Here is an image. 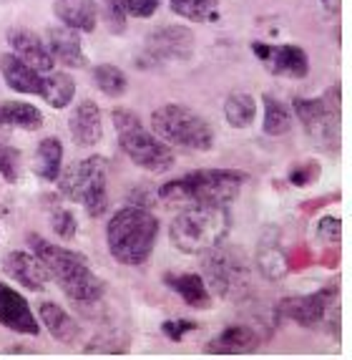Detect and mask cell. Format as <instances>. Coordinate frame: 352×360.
<instances>
[{
	"mask_svg": "<svg viewBox=\"0 0 352 360\" xmlns=\"http://www.w3.org/2000/svg\"><path fill=\"white\" fill-rule=\"evenodd\" d=\"M247 179L249 174L239 169H197L159 186V199L171 207H229L242 192Z\"/></svg>",
	"mask_w": 352,
	"mask_h": 360,
	"instance_id": "1",
	"label": "cell"
},
{
	"mask_svg": "<svg viewBox=\"0 0 352 360\" xmlns=\"http://www.w3.org/2000/svg\"><path fill=\"white\" fill-rule=\"evenodd\" d=\"M159 237V219L141 207L119 210L106 227V247L111 257L126 267H138L151 257Z\"/></svg>",
	"mask_w": 352,
	"mask_h": 360,
	"instance_id": "2",
	"label": "cell"
},
{
	"mask_svg": "<svg viewBox=\"0 0 352 360\" xmlns=\"http://www.w3.org/2000/svg\"><path fill=\"white\" fill-rule=\"evenodd\" d=\"M232 229V212L219 205L184 207V212L171 219V245L184 255H199L209 247H216L227 240Z\"/></svg>",
	"mask_w": 352,
	"mask_h": 360,
	"instance_id": "3",
	"label": "cell"
},
{
	"mask_svg": "<svg viewBox=\"0 0 352 360\" xmlns=\"http://www.w3.org/2000/svg\"><path fill=\"white\" fill-rule=\"evenodd\" d=\"M116 134H119V144L129 159L136 167L146 169L151 174H162L174 167V151L171 146L159 139L154 131L143 127V121L138 119L129 108H116L111 114Z\"/></svg>",
	"mask_w": 352,
	"mask_h": 360,
	"instance_id": "4",
	"label": "cell"
},
{
	"mask_svg": "<svg viewBox=\"0 0 352 360\" xmlns=\"http://www.w3.org/2000/svg\"><path fill=\"white\" fill-rule=\"evenodd\" d=\"M151 131L167 144L191 151H209L214 146V129L209 121L184 103H164L151 114Z\"/></svg>",
	"mask_w": 352,
	"mask_h": 360,
	"instance_id": "5",
	"label": "cell"
},
{
	"mask_svg": "<svg viewBox=\"0 0 352 360\" xmlns=\"http://www.w3.org/2000/svg\"><path fill=\"white\" fill-rule=\"evenodd\" d=\"M224 245V242H221ZM209 247L199 252L202 259V280L211 295L224 300H239L249 290V262L237 247Z\"/></svg>",
	"mask_w": 352,
	"mask_h": 360,
	"instance_id": "6",
	"label": "cell"
},
{
	"mask_svg": "<svg viewBox=\"0 0 352 360\" xmlns=\"http://www.w3.org/2000/svg\"><path fill=\"white\" fill-rule=\"evenodd\" d=\"M60 194L71 202L84 205L91 217H101L108 210V162L103 156H89L73 167L66 169V174L58 176Z\"/></svg>",
	"mask_w": 352,
	"mask_h": 360,
	"instance_id": "7",
	"label": "cell"
},
{
	"mask_svg": "<svg viewBox=\"0 0 352 360\" xmlns=\"http://www.w3.org/2000/svg\"><path fill=\"white\" fill-rule=\"evenodd\" d=\"M340 84L330 86L322 96L317 98H297L294 101V114L302 121L315 144L325 151L340 149V114H342V98Z\"/></svg>",
	"mask_w": 352,
	"mask_h": 360,
	"instance_id": "8",
	"label": "cell"
},
{
	"mask_svg": "<svg viewBox=\"0 0 352 360\" xmlns=\"http://www.w3.org/2000/svg\"><path fill=\"white\" fill-rule=\"evenodd\" d=\"M51 277L78 305H96L103 297V290H106L103 288V280L91 270L86 257H81V255L76 259H71L66 267H60L58 272H53Z\"/></svg>",
	"mask_w": 352,
	"mask_h": 360,
	"instance_id": "9",
	"label": "cell"
},
{
	"mask_svg": "<svg viewBox=\"0 0 352 360\" xmlns=\"http://www.w3.org/2000/svg\"><path fill=\"white\" fill-rule=\"evenodd\" d=\"M146 53L151 60H189L194 53V33L186 25H162L146 36Z\"/></svg>",
	"mask_w": 352,
	"mask_h": 360,
	"instance_id": "10",
	"label": "cell"
},
{
	"mask_svg": "<svg viewBox=\"0 0 352 360\" xmlns=\"http://www.w3.org/2000/svg\"><path fill=\"white\" fill-rule=\"evenodd\" d=\"M337 288H322L312 295H297V297H287L280 302V312L287 320L302 325V328H315L330 318V310L337 300L332 302V295Z\"/></svg>",
	"mask_w": 352,
	"mask_h": 360,
	"instance_id": "11",
	"label": "cell"
},
{
	"mask_svg": "<svg viewBox=\"0 0 352 360\" xmlns=\"http://www.w3.org/2000/svg\"><path fill=\"white\" fill-rule=\"evenodd\" d=\"M252 51L267 66V71L280 73V76L302 78L310 71V58L299 46H272V43L254 41Z\"/></svg>",
	"mask_w": 352,
	"mask_h": 360,
	"instance_id": "12",
	"label": "cell"
},
{
	"mask_svg": "<svg viewBox=\"0 0 352 360\" xmlns=\"http://www.w3.org/2000/svg\"><path fill=\"white\" fill-rule=\"evenodd\" d=\"M257 270L264 280L269 283H280L289 275L292 270V264H289V252L285 250L282 245V237H280V229L277 227H267L264 234L259 237V245H257Z\"/></svg>",
	"mask_w": 352,
	"mask_h": 360,
	"instance_id": "13",
	"label": "cell"
},
{
	"mask_svg": "<svg viewBox=\"0 0 352 360\" xmlns=\"http://www.w3.org/2000/svg\"><path fill=\"white\" fill-rule=\"evenodd\" d=\"M0 325L20 335H38L36 315L30 312V305L23 295L0 283Z\"/></svg>",
	"mask_w": 352,
	"mask_h": 360,
	"instance_id": "14",
	"label": "cell"
},
{
	"mask_svg": "<svg viewBox=\"0 0 352 360\" xmlns=\"http://www.w3.org/2000/svg\"><path fill=\"white\" fill-rule=\"evenodd\" d=\"M8 43H11L13 53L18 56L20 60H25L30 68H36L38 73L53 71L56 60L48 51L46 41L38 33L28 28H11L8 30Z\"/></svg>",
	"mask_w": 352,
	"mask_h": 360,
	"instance_id": "15",
	"label": "cell"
},
{
	"mask_svg": "<svg viewBox=\"0 0 352 360\" xmlns=\"http://www.w3.org/2000/svg\"><path fill=\"white\" fill-rule=\"evenodd\" d=\"M3 272H6L11 280H15L18 285H23V288H28V290H36V292L46 288V283L51 280L41 259L33 252H20V250L8 252L6 257H3Z\"/></svg>",
	"mask_w": 352,
	"mask_h": 360,
	"instance_id": "16",
	"label": "cell"
},
{
	"mask_svg": "<svg viewBox=\"0 0 352 360\" xmlns=\"http://www.w3.org/2000/svg\"><path fill=\"white\" fill-rule=\"evenodd\" d=\"M46 46L53 56L56 63L68 68H84L86 66V53L84 46H81V38H78L76 30L66 28V25H53V28L46 30Z\"/></svg>",
	"mask_w": 352,
	"mask_h": 360,
	"instance_id": "17",
	"label": "cell"
},
{
	"mask_svg": "<svg viewBox=\"0 0 352 360\" xmlns=\"http://www.w3.org/2000/svg\"><path fill=\"white\" fill-rule=\"evenodd\" d=\"M68 129H71V136L76 139L78 146H93L103 139V116L98 103L84 98L73 108L71 119H68Z\"/></svg>",
	"mask_w": 352,
	"mask_h": 360,
	"instance_id": "18",
	"label": "cell"
},
{
	"mask_svg": "<svg viewBox=\"0 0 352 360\" xmlns=\"http://www.w3.org/2000/svg\"><path fill=\"white\" fill-rule=\"evenodd\" d=\"M262 338L252 325H229L227 330H221L214 340H209L207 353L214 355H245L254 353L259 348Z\"/></svg>",
	"mask_w": 352,
	"mask_h": 360,
	"instance_id": "19",
	"label": "cell"
},
{
	"mask_svg": "<svg viewBox=\"0 0 352 360\" xmlns=\"http://www.w3.org/2000/svg\"><path fill=\"white\" fill-rule=\"evenodd\" d=\"M56 18L76 33H93L98 20V3L96 0H53Z\"/></svg>",
	"mask_w": 352,
	"mask_h": 360,
	"instance_id": "20",
	"label": "cell"
},
{
	"mask_svg": "<svg viewBox=\"0 0 352 360\" xmlns=\"http://www.w3.org/2000/svg\"><path fill=\"white\" fill-rule=\"evenodd\" d=\"M0 76L6 78V84L18 94H38L41 91L43 73L30 68L25 60H20L15 53L0 56Z\"/></svg>",
	"mask_w": 352,
	"mask_h": 360,
	"instance_id": "21",
	"label": "cell"
},
{
	"mask_svg": "<svg viewBox=\"0 0 352 360\" xmlns=\"http://www.w3.org/2000/svg\"><path fill=\"white\" fill-rule=\"evenodd\" d=\"M38 318H41V323L46 325V330L56 340L66 342V345H71V342H76L81 338V325L63 307L56 305V302H41L38 305Z\"/></svg>",
	"mask_w": 352,
	"mask_h": 360,
	"instance_id": "22",
	"label": "cell"
},
{
	"mask_svg": "<svg viewBox=\"0 0 352 360\" xmlns=\"http://www.w3.org/2000/svg\"><path fill=\"white\" fill-rule=\"evenodd\" d=\"M164 283L174 292H179V297L189 307H197V310L211 307V292L207 288V283L202 280V275H191V272H184V275H164Z\"/></svg>",
	"mask_w": 352,
	"mask_h": 360,
	"instance_id": "23",
	"label": "cell"
},
{
	"mask_svg": "<svg viewBox=\"0 0 352 360\" xmlns=\"http://www.w3.org/2000/svg\"><path fill=\"white\" fill-rule=\"evenodd\" d=\"M33 169L43 181H56L63 169V144L60 139L48 136L43 139L36 149V159H33Z\"/></svg>",
	"mask_w": 352,
	"mask_h": 360,
	"instance_id": "24",
	"label": "cell"
},
{
	"mask_svg": "<svg viewBox=\"0 0 352 360\" xmlns=\"http://www.w3.org/2000/svg\"><path fill=\"white\" fill-rule=\"evenodd\" d=\"M38 96L48 103V106L53 108H66L68 103L73 101L76 96V84H73V78L66 76V73H58V71H48L43 73V81H41V91H38Z\"/></svg>",
	"mask_w": 352,
	"mask_h": 360,
	"instance_id": "25",
	"label": "cell"
},
{
	"mask_svg": "<svg viewBox=\"0 0 352 360\" xmlns=\"http://www.w3.org/2000/svg\"><path fill=\"white\" fill-rule=\"evenodd\" d=\"M0 121L8 129H25V131H36L43 127V114L36 106L23 101H8L0 106Z\"/></svg>",
	"mask_w": 352,
	"mask_h": 360,
	"instance_id": "26",
	"label": "cell"
},
{
	"mask_svg": "<svg viewBox=\"0 0 352 360\" xmlns=\"http://www.w3.org/2000/svg\"><path fill=\"white\" fill-rule=\"evenodd\" d=\"M257 116V101L249 96V94H232V96L224 101V119H227L229 127L234 129H247L252 127V121Z\"/></svg>",
	"mask_w": 352,
	"mask_h": 360,
	"instance_id": "27",
	"label": "cell"
},
{
	"mask_svg": "<svg viewBox=\"0 0 352 360\" xmlns=\"http://www.w3.org/2000/svg\"><path fill=\"white\" fill-rule=\"evenodd\" d=\"M264 134L269 136H282L292 129V111L287 103L275 98L272 94H264Z\"/></svg>",
	"mask_w": 352,
	"mask_h": 360,
	"instance_id": "28",
	"label": "cell"
},
{
	"mask_svg": "<svg viewBox=\"0 0 352 360\" xmlns=\"http://www.w3.org/2000/svg\"><path fill=\"white\" fill-rule=\"evenodd\" d=\"M93 81L98 91L108 98H121L129 91V76L114 63H98L93 68Z\"/></svg>",
	"mask_w": 352,
	"mask_h": 360,
	"instance_id": "29",
	"label": "cell"
},
{
	"mask_svg": "<svg viewBox=\"0 0 352 360\" xmlns=\"http://www.w3.org/2000/svg\"><path fill=\"white\" fill-rule=\"evenodd\" d=\"M171 11L184 20H194V23H202V20H209L216 15V8H219V0H169Z\"/></svg>",
	"mask_w": 352,
	"mask_h": 360,
	"instance_id": "30",
	"label": "cell"
},
{
	"mask_svg": "<svg viewBox=\"0 0 352 360\" xmlns=\"http://www.w3.org/2000/svg\"><path fill=\"white\" fill-rule=\"evenodd\" d=\"M98 11H101V18H103V23H106L108 33L121 36L126 30V20H129L124 0H98Z\"/></svg>",
	"mask_w": 352,
	"mask_h": 360,
	"instance_id": "31",
	"label": "cell"
},
{
	"mask_svg": "<svg viewBox=\"0 0 352 360\" xmlns=\"http://www.w3.org/2000/svg\"><path fill=\"white\" fill-rule=\"evenodd\" d=\"M0 176L8 181L20 179V151L0 141Z\"/></svg>",
	"mask_w": 352,
	"mask_h": 360,
	"instance_id": "32",
	"label": "cell"
},
{
	"mask_svg": "<svg viewBox=\"0 0 352 360\" xmlns=\"http://www.w3.org/2000/svg\"><path fill=\"white\" fill-rule=\"evenodd\" d=\"M51 224H53V232L58 234L60 240L71 242L73 237H76V229H78L76 214H73L71 210H66V207L53 210V214H51Z\"/></svg>",
	"mask_w": 352,
	"mask_h": 360,
	"instance_id": "33",
	"label": "cell"
},
{
	"mask_svg": "<svg viewBox=\"0 0 352 360\" xmlns=\"http://www.w3.org/2000/svg\"><path fill=\"white\" fill-rule=\"evenodd\" d=\"M317 240L327 247H337L342 242V219L340 217H322L317 224Z\"/></svg>",
	"mask_w": 352,
	"mask_h": 360,
	"instance_id": "34",
	"label": "cell"
},
{
	"mask_svg": "<svg viewBox=\"0 0 352 360\" xmlns=\"http://www.w3.org/2000/svg\"><path fill=\"white\" fill-rule=\"evenodd\" d=\"M320 179V164L317 162H297L289 169V181L294 186H310Z\"/></svg>",
	"mask_w": 352,
	"mask_h": 360,
	"instance_id": "35",
	"label": "cell"
},
{
	"mask_svg": "<svg viewBox=\"0 0 352 360\" xmlns=\"http://www.w3.org/2000/svg\"><path fill=\"white\" fill-rule=\"evenodd\" d=\"M162 6V0H124V8L131 18H151Z\"/></svg>",
	"mask_w": 352,
	"mask_h": 360,
	"instance_id": "36",
	"label": "cell"
},
{
	"mask_svg": "<svg viewBox=\"0 0 352 360\" xmlns=\"http://www.w3.org/2000/svg\"><path fill=\"white\" fill-rule=\"evenodd\" d=\"M197 328H199V325L191 323V320H167V323L162 325L164 335H167L169 340H174V342H181L186 333H194Z\"/></svg>",
	"mask_w": 352,
	"mask_h": 360,
	"instance_id": "37",
	"label": "cell"
},
{
	"mask_svg": "<svg viewBox=\"0 0 352 360\" xmlns=\"http://www.w3.org/2000/svg\"><path fill=\"white\" fill-rule=\"evenodd\" d=\"M322 3V8L327 13H340V8H342V0H320Z\"/></svg>",
	"mask_w": 352,
	"mask_h": 360,
	"instance_id": "38",
	"label": "cell"
},
{
	"mask_svg": "<svg viewBox=\"0 0 352 360\" xmlns=\"http://www.w3.org/2000/svg\"><path fill=\"white\" fill-rule=\"evenodd\" d=\"M6 124H3V121H0V141H6Z\"/></svg>",
	"mask_w": 352,
	"mask_h": 360,
	"instance_id": "39",
	"label": "cell"
}]
</instances>
